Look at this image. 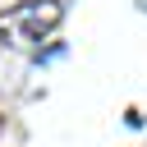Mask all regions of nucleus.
Returning <instances> with one entry per match:
<instances>
[{"instance_id":"1","label":"nucleus","mask_w":147,"mask_h":147,"mask_svg":"<svg viewBox=\"0 0 147 147\" xmlns=\"http://www.w3.org/2000/svg\"><path fill=\"white\" fill-rule=\"evenodd\" d=\"M60 18H64L60 0H23V5H14V9L0 14V32H14L23 41H41L46 32L60 28Z\"/></svg>"}]
</instances>
